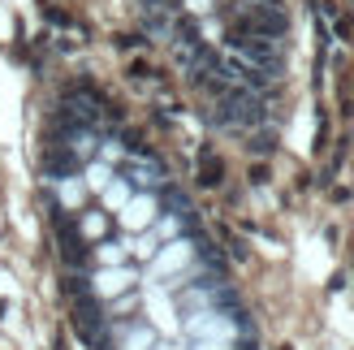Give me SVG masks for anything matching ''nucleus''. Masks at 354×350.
I'll return each mask as SVG.
<instances>
[{
  "mask_svg": "<svg viewBox=\"0 0 354 350\" xmlns=\"http://www.w3.org/2000/svg\"><path fill=\"white\" fill-rule=\"evenodd\" d=\"M113 217V225L121 234H138V230H147V225L160 217V199L151 195V190H134V195L117 208V212H109Z\"/></svg>",
  "mask_w": 354,
  "mask_h": 350,
  "instance_id": "nucleus-1",
  "label": "nucleus"
},
{
  "mask_svg": "<svg viewBox=\"0 0 354 350\" xmlns=\"http://www.w3.org/2000/svg\"><path fill=\"white\" fill-rule=\"evenodd\" d=\"M130 195H134V182H130V178H121V173H113V182L100 190V208H104V212H117V208L126 203Z\"/></svg>",
  "mask_w": 354,
  "mask_h": 350,
  "instance_id": "nucleus-2",
  "label": "nucleus"
},
{
  "mask_svg": "<svg viewBox=\"0 0 354 350\" xmlns=\"http://www.w3.org/2000/svg\"><path fill=\"white\" fill-rule=\"evenodd\" d=\"M109 225H113V217L104 212V208H100V212H82L78 217V234L86 242H100V238H109Z\"/></svg>",
  "mask_w": 354,
  "mask_h": 350,
  "instance_id": "nucleus-3",
  "label": "nucleus"
},
{
  "mask_svg": "<svg viewBox=\"0 0 354 350\" xmlns=\"http://www.w3.org/2000/svg\"><path fill=\"white\" fill-rule=\"evenodd\" d=\"M113 173H117V169H113L109 160H91V165L82 169V186H86V195H100V190L113 182Z\"/></svg>",
  "mask_w": 354,
  "mask_h": 350,
  "instance_id": "nucleus-4",
  "label": "nucleus"
},
{
  "mask_svg": "<svg viewBox=\"0 0 354 350\" xmlns=\"http://www.w3.org/2000/svg\"><path fill=\"white\" fill-rule=\"evenodd\" d=\"M57 195H61L65 208H74V212H82V208H86V186H82V178H65L57 186Z\"/></svg>",
  "mask_w": 354,
  "mask_h": 350,
  "instance_id": "nucleus-5",
  "label": "nucleus"
},
{
  "mask_svg": "<svg viewBox=\"0 0 354 350\" xmlns=\"http://www.w3.org/2000/svg\"><path fill=\"white\" fill-rule=\"evenodd\" d=\"M186 5V13H194V17H203V22H212V0H182Z\"/></svg>",
  "mask_w": 354,
  "mask_h": 350,
  "instance_id": "nucleus-6",
  "label": "nucleus"
}]
</instances>
